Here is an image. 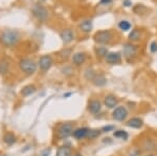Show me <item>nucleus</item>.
<instances>
[{
	"label": "nucleus",
	"instance_id": "nucleus-1",
	"mask_svg": "<svg viewBox=\"0 0 157 156\" xmlns=\"http://www.w3.org/2000/svg\"><path fill=\"white\" fill-rule=\"evenodd\" d=\"M19 41V35L15 31H4L0 36V42L4 46H14Z\"/></svg>",
	"mask_w": 157,
	"mask_h": 156
},
{
	"label": "nucleus",
	"instance_id": "nucleus-2",
	"mask_svg": "<svg viewBox=\"0 0 157 156\" xmlns=\"http://www.w3.org/2000/svg\"><path fill=\"white\" fill-rule=\"evenodd\" d=\"M19 66L22 71L26 74H32L37 70V64L29 59H22L19 63Z\"/></svg>",
	"mask_w": 157,
	"mask_h": 156
},
{
	"label": "nucleus",
	"instance_id": "nucleus-3",
	"mask_svg": "<svg viewBox=\"0 0 157 156\" xmlns=\"http://www.w3.org/2000/svg\"><path fill=\"white\" fill-rule=\"evenodd\" d=\"M72 133L73 126L71 124H63L58 129V137L61 138V139H64V138H67L68 136L72 135Z\"/></svg>",
	"mask_w": 157,
	"mask_h": 156
},
{
	"label": "nucleus",
	"instance_id": "nucleus-4",
	"mask_svg": "<svg viewBox=\"0 0 157 156\" xmlns=\"http://www.w3.org/2000/svg\"><path fill=\"white\" fill-rule=\"evenodd\" d=\"M32 12H33V14H34V16L36 17L37 19L41 20V21L46 20L47 16H48L47 10L45 9V7H43L42 6H40V4H35L32 10Z\"/></svg>",
	"mask_w": 157,
	"mask_h": 156
},
{
	"label": "nucleus",
	"instance_id": "nucleus-5",
	"mask_svg": "<svg viewBox=\"0 0 157 156\" xmlns=\"http://www.w3.org/2000/svg\"><path fill=\"white\" fill-rule=\"evenodd\" d=\"M95 42L98 43H101V44H104V43H108L111 39H112V35L109 31H101V32H98L97 34L94 35L93 37Z\"/></svg>",
	"mask_w": 157,
	"mask_h": 156
},
{
	"label": "nucleus",
	"instance_id": "nucleus-6",
	"mask_svg": "<svg viewBox=\"0 0 157 156\" xmlns=\"http://www.w3.org/2000/svg\"><path fill=\"white\" fill-rule=\"evenodd\" d=\"M52 65V59L49 56H43L39 60V66L43 71H47Z\"/></svg>",
	"mask_w": 157,
	"mask_h": 156
},
{
	"label": "nucleus",
	"instance_id": "nucleus-7",
	"mask_svg": "<svg viewBox=\"0 0 157 156\" xmlns=\"http://www.w3.org/2000/svg\"><path fill=\"white\" fill-rule=\"evenodd\" d=\"M128 115V111L125 107H117L115 108V110L113 111V119L116 120H124L127 117Z\"/></svg>",
	"mask_w": 157,
	"mask_h": 156
},
{
	"label": "nucleus",
	"instance_id": "nucleus-8",
	"mask_svg": "<svg viewBox=\"0 0 157 156\" xmlns=\"http://www.w3.org/2000/svg\"><path fill=\"white\" fill-rule=\"evenodd\" d=\"M88 109H89V111L91 113H93V114H97L101 111V109H102V105H101V102L98 100H92L89 102V106H88Z\"/></svg>",
	"mask_w": 157,
	"mask_h": 156
},
{
	"label": "nucleus",
	"instance_id": "nucleus-9",
	"mask_svg": "<svg viewBox=\"0 0 157 156\" xmlns=\"http://www.w3.org/2000/svg\"><path fill=\"white\" fill-rule=\"evenodd\" d=\"M135 54H136V46H134V45L130 43L125 44V46H124V55H125V57L127 59L133 57Z\"/></svg>",
	"mask_w": 157,
	"mask_h": 156
},
{
	"label": "nucleus",
	"instance_id": "nucleus-10",
	"mask_svg": "<svg viewBox=\"0 0 157 156\" xmlns=\"http://www.w3.org/2000/svg\"><path fill=\"white\" fill-rule=\"evenodd\" d=\"M106 61L109 64H116L121 61V55L118 52H109L106 56Z\"/></svg>",
	"mask_w": 157,
	"mask_h": 156
},
{
	"label": "nucleus",
	"instance_id": "nucleus-11",
	"mask_svg": "<svg viewBox=\"0 0 157 156\" xmlns=\"http://www.w3.org/2000/svg\"><path fill=\"white\" fill-rule=\"evenodd\" d=\"M88 131H89V129H87V128H78V129L73 131L72 135H73V137H75L77 139H82V138L87 137Z\"/></svg>",
	"mask_w": 157,
	"mask_h": 156
},
{
	"label": "nucleus",
	"instance_id": "nucleus-12",
	"mask_svg": "<svg viewBox=\"0 0 157 156\" xmlns=\"http://www.w3.org/2000/svg\"><path fill=\"white\" fill-rule=\"evenodd\" d=\"M61 39L64 43H69L73 40V34L70 29H64L61 32Z\"/></svg>",
	"mask_w": 157,
	"mask_h": 156
},
{
	"label": "nucleus",
	"instance_id": "nucleus-13",
	"mask_svg": "<svg viewBox=\"0 0 157 156\" xmlns=\"http://www.w3.org/2000/svg\"><path fill=\"white\" fill-rule=\"evenodd\" d=\"M104 103H105L106 107H108L109 109H112V108H115V106L117 105V100L113 95H107L104 100Z\"/></svg>",
	"mask_w": 157,
	"mask_h": 156
},
{
	"label": "nucleus",
	"instance_id": "nucleus-14",
	"mask_svg": "<svg viewBox=\"0 0 157 156\" xmlns=\"http://www.w3.org/2000/svg\"><path fill=\"white\" fill-rule=\"evenodd\" d=\"M127 126L130 128H134V129H139L143 126V120L138 117H133L130 120H128Z\"/></svg>",
	"mask_w": 157,
	"mask_h": 156
},
{
	"label": "nucleus",
	"instance_id": "nucleus-15",
	"mask_svg": "<svg viewBox=\"0 0 157 156\" xmlns=\"http://www.w3.org/2000/svg\"><path fill=\"white\" fill-rule=\"evenodd\" d=\"M86 56L83 52H77V54L73 55L72 57V62L75 63V65H81L85 62Z\"/></svg>",
	"mask_w": 157,
	"mask_h": 156
},
{
	"label": "nucleus",
	"instance_id": "nucleus-16",
	"mask_svg": "<svg viewBox=\"0 0 157 156\" xmlns=\"http://www.w3.org/2000/svg\"><path fill=\"white\" fill-rule=\"evenodd\" d=\"M80 29L84 32H90L92 29V21L91 20H85L80 24Z\"/></svg>",
	"mask_w": 157,
	"mask_h": 156
},
{
	"label": "nucleus",
	"instance_id": "nucleus-17",
	"mask_svg": "<svg viewBox=\"0 0 157 156\" xmlns=\"http://www.w3.org/2000/svg\"><path fill=\"white\" fill-rule=\"evenodd\" d=\"M56 156H71V149L67 146L60 147Z\"/></svg>",
	"mask_w": 157,
	"mask_h": 156
},
{
	"label": "nucleus",
	"instance_id": "nucleus-18",
	"mask_svg": "<svg viewBox=\"0 0 157 156\" xmlns=\"http://www.w3.org/2000/svg\"><path fill=\"white\" fill-rule=\"evenodd\" d=\"M35 91H36V87H35L34 85H27V86L22 88L21 94L23 95V97H29V95L34 93Z\"/></svg>",
	"mask_w": 157,
	"mask_h": 156
},
{
	"label": "nucleus",
	"instance_id": "nucleus-19",
	"mask_svg": "<svg viewBox=\"0 0 157 156\" xmlns=\"http://www.w3.org/2000/svg\"><path fill=\"white\" fill-rule=\"evenodd\" d=\"M92 81H93V84L98 87L104 86V85L107 83V80H106V78L104 77V75H97V77L93 78Z\"/></svg>",
	"mask_w": 157,
	"mask_h": 156
},
{
	"label": "nucleus",
	"instance_id": "nucleus-20",
	"mask_svg": "<svg viewBox=\"0 0 157 156\" xmlns=\"http://www.w3.org/2000/svg\"><path fill=\"white\" fill-rule=\"evenodd\" d=\"M9 71V62L6 59L0 60V74H6Z\"/></svg>",
	"mask_w": 157,
	"mask_h": 156
},
{
	"label": "nucleus",
	"instance_id": "nucleus-21",
	"mask_svg": "<svg viewBox=\"0 0 157 156\" xmlns=\"http://www.w3.org/2000/svg\"><path fill=\"white\" fill-rule=\"evenodd\" d=\"M15 142H16V136H15L13 133H6V135H4V143H6V145H13L15 144Z\"/></svg>",
	"mask_w": 157,
	"mask_h": 156
},
{
	"label": "nucleus",
	"instance_id": "nucleus-22",
	"mask_svg": "<svg viewBox=\"0 0 157 156\" xmlns=\"http://www.w3.org/2000/svg\"><path fill=\"white\" fill-rule=\"evenodd\" d=\"M118 27H120L121 31L126 32L131 29V24H130V22L127 21V20H121L120 23H118Z\"/></svg>",
	"mask_w": 157,
	"mask_h": 156
},
{
	"label": "nucleus",
	"instance_id": "nucleus-23",
	"mask_svg": "<svg viewBox=\"0 0 157 156\" xmlns=\"http://www.w3.org/2000/svg\"><path fill=\"white\" fill-rule=\"evenodd\" d=\"M139 38H140V32H139L138 29H133V31L130 32V35H129V39H130L131 41H136Z\"/></svg>",
	"mask_w": 157,
	"mask_h": 156
},
{
	"label": "nucleus",
	"instance_id": "nucleus-24",
	"mask_svg": "<svg viewBox=\"0 0 157 156\" xmlns=\"http://www.w3.org/2000/svg\"><path fill=\"white\" fill-rule=\"evenodd\" d=\"M100 134H101L100 130H89L87 133V138H89V139H93V138L98 137Z\"/></svg>",
	"mask_w": 157,
	"mask_h": 156
},
{
	"label": "nucleus",
	"instance_id": "nucleus-25",
	"mask_svg": "<svg viewBox=\"0 0 157 156\" xmlns=\"http://www.w3.org/2000/svg\"><path fill=\"white\" fill-rule=\"evenodd\" d=\"M114 137H120V138H123V139H127L128 134H127V132L123 131V130H118V131L114 132Z\"/></svg>",
	"mask_w": 157,
	"mask_h": 156
},
{
	"label": "nucleus",
	"instance_id": "nucleus-26",
	"mask_svg": "<svg viewBox=\"0 0 157 156\" xmlns=\"http://www.w3.org/2000/svg\"><path fill=\"white\" fill-rule=\"evenodd\" d=\"M97 54L100 57H106L107 56V49L105 47H98L97 48Z\"/></svg>",
	"mask_w": 157,
	"mask_h": 156
},
{
	"label": "nucleus",
	"instance_id": "nucleus-27",
	"mask_svg": "<svg viewBox=\"0 0 157 156\" xmlns=\"http://www.w3.org/2000/svg\"><path fill=\"white\" fill-rule=\"evenodd\" d=\"M150 49H151V51H152V52L157 51V43H156V42H152Z\"/></svg>",
	"mask_w": 157,
	"mask_h": 156
},
{
	"label": "nucleus",
	"instance_id": "nucleus-28",
	"mask_svg": "<svg viewBox=\"0 0 157 156\" xmlns=\"http://www.w3.org/2000/svg\"><path fill=\"white\" fill-rule=\"evenodd\" d=\"M114 129V127L113 126H107V127H104L103 129H102V131L103 132H109L110 130H113Z\"/></svg>",
	"mask_w": 157,
	"mask_h": 156
},
{
	"label": "nucleus",
	"instance_id": "nucleus-29",
	"mask_svg": "<svg viewBox=\"0 0 157 156\" xmlns=\"http://www.w3.org/2000/svg\"><path fill=\"white\" fill-rule=\"evenodd\" d=\"M123 4H124V6H127V7H129V6H132V3H131V1H130V0H124Z\"/></svg>",
	"mask_w": 157,
	"mask_h": 156
},
{
	"label": "nucleus",
	"instance_id": "nucleus-30",
	"mask_svg": "<svg viewBox=\"0 0 157 156\" xmlns=\"http://www.w3.org/2000/svg\"><path fill=\"white\" fill-rule=\"evenodd\" d=\"M50 153V149H46L42 152V156H48Z\"/></svg>",
	"mask_w": 157,
	"mask_h": 156
},
{
	"label": "nucleus",
	"instance_id": "nucleus-31",
	"mask_svg": "<svg viewBox=\"0 0 157 156\" xmlns=\"http://www.w3.org/2000/svg\"><path fill=\"white\" fill-rule=\"evenodd\" d=\"M111 1H112V0H101L100 3L101 4H109V3H111Z\"/></svg>",
	"mask_w": 157,
	"mask_h": 156
},
{
	"label": "nucleus",
	"instance_id": "nucleus-32",
	"mask_svg": "<svg viewBox=\"0 0 157 156\" xmlns=\"http://www.w3.org/2000/svg\"><path fill=\"white\" fill-rule=\"evenodd\" d=\"M75 156H82V155H81V154H80V153H77V154H75Z\"/></svg>",
	"mask_w": 157,
	"mask_h": 156
}]
</instances>
